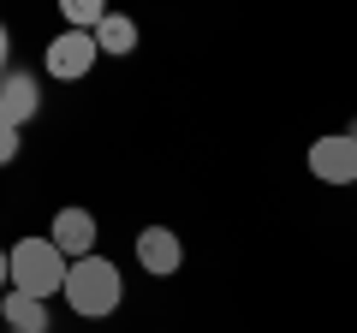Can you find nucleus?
I'll use <instances>...</instances> for the list:
<instances>
[{"instance_id": "obj_1", "label": "nucleus", "mask_w": 357, "mask_h": 333, "mask_svg": "<svg viewBox=\"0 0 357 333\" xmlns=\"http://www.w3.org/2000/svg\"><path fill=\"white\" fill-rule=\"evenodd\" d=\"M66 309H72L77 321H107L119 304H126V274L114 268V262L96 250V256L72 262V274H66Z\"/></svg>"}, {"instance_id": "obj_2", "label": "nucleus", "mask_w": 357, "mask_h": 333, "mask_svg": "<svg viewBox=\"0 0 357 333\" xmlns=\"http://www.w3.org/2000/svg\"><path fill=\"white\" fill-rule=\"evenodd\" d=\"M66 274H72V262L60 256V244L42 232V238H18L13 244V292L24 297H60L66 292Z\"/></svg>"}, {"instance_id": "obj_3", "label": "nucleus", "mask_w": 357, "mask_h": 333, "mask_svg": "<svg viewBox=\"0 0 357 333\" xmlns=\"http://www.w3.org/2000/svg\"><path fill=\"white\" fill-rule=\"evenodd\" d=\"M310 179L340 185V191L357 185V137L351 131H328V137L310 143Z\"/></svg>"}, {"instance_id": "obj_4", "label": "nucleus", "mask_w": 357, "mask_h": 333, "mask_svg": "<svg viewBox=\"0 0 357 333\" xmlns=\"http://www.w3.org/2000/svg\"><path fill=\"white\" fill-rule=\"evenodd\" d=\"M96 60H102V48H96V36H84V30H66L48 42V54H42V65H48V77H60V84H84L89 72H96Z\"/></svg>"}, {"instance_id": "obj_5", "label": "nucleus", "mask_w": 357, "mask_h": 333, "mask_svg": "<svg viewBox=\"0 0 357 333\" xmlns=\"http://www.w3.org/2000/svg\"><path fill=\"white\" fill-rule=\"evenodd\" d=\"M131 256H137V268H143V274L167 280V274L185 268V238H178L173 226H143L137 238H131Z\"/></svg>"}, {"instance_id": "obj_6", "label": "nucleus", "mask_w": 357, "mask_h": 333, "mask_svg": "<svg viewBox=\"0 0 357 333\" xmlns=\"http://www.w3.org/2000/svg\"><path fill=\"white\" fill-rule=\"evenodd\" d=\"M42 114V77L36 72H6L0 77V125H13V131H24L30 119Z\"/></svg>"}, {"instance_id": "obj_7", "label": "nucleus", "mask_w": 357, "mask_h": 333, "mask_svg": "<svg viewBox=\"0 0 357 333\" xmlns=\"http://www.w3.org/2000/svg\"><path fill=\"white\" fill-rule=\"evenodd\" d=\"M48 238L60 244V256H66V262L96 256V215H89V208H60V215L48 220Z\"/></svg>"}, {"instance_id": "obj_8", "label": "nucleus", "mask_w": 357, "mask_h": 333, "mask_svg": "<svg viewBox=\"0 0 357 333\" xmlns=\"http://www.w3.org/2000/svg\"><path fill=\"white\" fill-rule=\"evenodd\" d=\"M0 321L13 333H48V304L42 297H24V292H6L0 297Z\"/></svg>"}, {"instance_id": "obj_9", "label": "nucleus", "mask_w": 357, "mask_h": 333, "mask_svg": "<svg viewBox=\"0 0 357 333\" xmlns=\"http://www.w3.org/2000/svg\"><path fill=\"white\" fill-rule=\"evenodd\" d=\"M96 48H102L107 60H126V54H137V18L107 13V18H102V30H96Z\"/></svg>"}, {"instance_id": "obj_10", "label": "nucleus", "mask_w": 357, "mask_h": 333, "mask_svg": "<svg viewBox=\"0 0 357 333\" xmlns=\"http://www.w3.org/2000/svg\"><path fill=\"white\" fill-rule=\"evenodd\" d=\"M60 18H66V30H84V36H96V30H102V18H107V6H102V0H66Z\"/></svg>"}, {"instance_id": "obj_11", "label": "nucleus", "mask_w": 357, "mask_h": 333, "mask_svg": "<svg viewBox=\"0 0 357 333\" xmlns=\"http://www.w3.org/2000/svg\"><path fill=\"white\" fill-rule=\"evenodd\" d=\"M18 149H24V131L0 125V166H13V161H18Z\"/></svg>"}, {"instance_id": "obj_12", "label": "nucleus", "mask_w": 357, "mask_h": 333, "mask_svg": "<svg viewBox=\"0 0 357 333\" xmlns=\"http://www.w3.org/2000/svg\"><path fill=\"white\" fill-rule=\"evenodd\" d=\"M13 292V250H6V244H0V297Z\"/></svg>"}, {"instance_id": "obj_13", "label": "nucleus", "mask_w": 357, "mask_h": 333, "mask_svg": "<svg viewBox=\"0 0 357 333\" xmlns=\"http://www.w3.org/2000/svg\"><path fill=\"white\" fill-rule=\"evenodd\" d=\"M6 72H13V30L0 24V77H6Z\"/></svg>"}, {"instance_id": "obj_14", "label": "nucleus", "mask_w": 357, "mask_h": 333, "mask_svg": "<svg viewBox=\"0 0 357 333\" xmlns=\"http://www.w3.org/2000/svg\"><path fill=\"white\" fill-rule=\"evenodd\" d=\"M351 137H357V125H351Z\"/></svg>"}, {"instance_id": "obj_15", "label": "nucleus", "mask_w": 357, "mask_h": 333, "mask_svg": "<svg viewBox=\"0 0 357 333\" xmlns=\"http://www.w3.org/2000/svg\"><path fill=\"white\" fill-rule=\"evenodd\" d=\"M0 327H6V321H0Z\"/></svg>"}]
</instances>
